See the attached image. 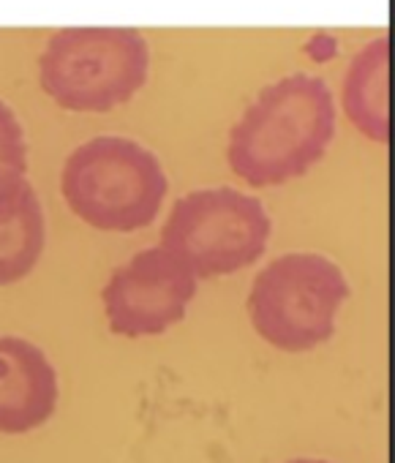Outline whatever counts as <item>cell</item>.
<instances>
[{"label":"cell","mask_w":395,"mask_h":463,"mask_svg":"<svg viewBox=\"0 0 395 463\" xmlns=\"http://www.w3.org/2000/svg\"><path fill=\"white\" fill-rule=\"evenodd\" d=\"M335 134V104L319 77L268 85L230 131V169L251 188L284 185L319 164Z\"/></svg>","instance_id":"6da1fadb"},{"label":"cell","mask_w":395,"mask_h":463,"mask_svg":"<svg viewBox=\"0 0 395 463\" xmlns=\"http://www.w3.org/2000/svg\"><path fill=\"white\" fill-rule=\"evenodd\" d=\"M150 52L134 28L58 31L42 61L44 93L71 112H109L145 85Z\"/></svg>","instance_id":"3957f363"},{"label":"cell","mask_w":395,"mask_h":463,"mask_svg":"<svg viewBox=\"0 0 395 463\" xmlns=\"http://www.w3.org/2000/svg\"><path fill=\"white\" fill-rule=\"evenodd\" d=\"M387 36H376L349 63L343 80V109L354 128L373 139L387 142Z\"/></svg>","instance_id":"9c48e42d"},{"label":"cell","mask_w":395,"mask_h":463,"mask_svg":"<svg viewBox=\"0 0 395 463\" xmlns=\"http://www.w3.org/2000/svg\"><path fill=\"white\" fill-rule=\"evenodd\" d=\"M166 188L158 158L123 137H96L80 145L61 175V191L71 213L101 232L150 226Z\"/></svg>","instance_id":"7a4b0ae2"},{"label":"cell","mask_w":395,"mask_h":463,"mask_svg":"<svg viewBox=\"0 0 395 463\" xmlns=\"http://www.w3.org/2000/svg\"><path fill=\"white\" fill-rule=\"evenodd\" d=\"M58 373L47 354L25 338L0 335V433L42 428L58 406Z\"/></svg>","instance_id":"52a82bcc"},{"label":"cell","mask_w":395,"mask_h":463,"mask_svg":"<svg viewBox=\"0 0 395 463\" xmlns=\"http://www.w3.org/2000/svg\"><path fill=\"white\" fill-rule=\"evenodd\" d=\"M289 463H327V460H314V458H297V460H289Z\"/></svg>","instance_id":"8fae6325"},{"label":"cell","mask_w":395,"mask_h":463,"mask_svg":"<svg viewBox=\"0 0 395 463\" xmlns=\"http://www.w3.org/2000/svg\"><path fill=\"white\" fill-rule=\"evenodd\" d=\"M196 295V279L166 249H145L112 270L101 300L109 330L123 338L161 335L183 322Z\"/></svg>","instance_id":"8992f818"},{"label":"cell","mask_w":395,"mask_h":463,"mask_svg":"<svg viewBox=\"0 0 395 463\" xmlns=\"http://www.w3.org/2000/svg\"><path fill=\"white\" fill-rule=\"evenodd\" d=\"M349 298L338 265L319 254H287L254 276L249 317L262 341L300 354L335 333V314Z\"/></svg>","instance_id":"277c9868"},{"label":"cell","mask_w":395,"mask_h":463,"mask_svg":"<svg viewBox=\"0 0 395 463\" xmlns=\"http://www.w3.org/2000/svg\"><path fill=\"white\" fill-rule=\"evenodd\" d=\"M268 238L270 218L259 199L235 188H208L174 202L161 229V249L177 257L193 279H213L254 265Z\"/></svg>","instance_id":"5b68a950"},{"label":"cell","mask_w":395,"mask_h":463,"mask_svg":"<svg viewBox=\"0 0 395 463\" xmlns=\"http://www.w3.org/2000/svg\"><path fill=\"white\" fill-rule=\"evenodd\" d=\"M0 169L20 175L28 172V145L23 126L4 101H0Z\"/></svg>","instance_id":"30bf717a"},{"label":"cell","mask_w":395,"mask_h":463,"mask_svg":"<svg viewBox=\"0 0 395 463\" xmlns=\"http://www.w3.org/2000/svg\"><path fill=\"white\" fill-rule=\"evenodd\" d=\"M47 241V226L36 188L25 175L0 169V287L28 279Z\"/></svg>","instance_id":"ba28073f"}]
</instances>
